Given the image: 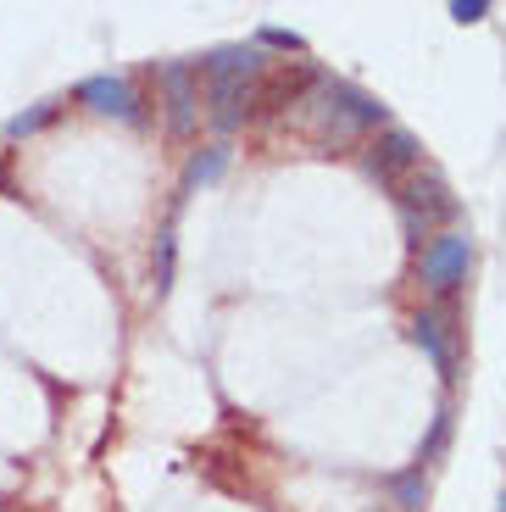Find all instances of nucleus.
<instances>
[{"label": "nucleus", "instance_id": "nucleus-14", "mask_svg": "<svg viewBox=\"0 0 506 512\" xmlns=\"http://www.w3.org/2000/svg\"><path fill=\"white\" fill-rule=\"evenodd\" d=\"M56 117V101H45V106H34V112H17L12 123H6V140H28V134H39V128Z\"/></svg>", "mask_w": 506, "mask_h": 512}, {"label": "nucleus", "instance_id": "nucleus-15", "mask_svg": "<svg viewBox=\"0 0 506 512\" xmlns=\"http://www.w3.org/2000/svg\"><path fill=\"white\" fill-rule=\"evenodd\" d=\"M256 45H267V51L306 56V39H301V34H290V28H256Z\"/></svg>", "mask_w": 506, "mask_h": 512}, {"label": "nucleus", "instance_id": "nucleus-11", "mask_svg": "<svg viewBox=\"0 0 506 512\" xmlns=\"http://www.w3.org/2000/svg\"><path fill=\"white\" fill-rule=\"evenodd\" d=\"M451 423H456L451 401H440V407H434V423H429V440L418 446V468H423V474H429L434 462H440V451L451 446Z\"/></svg>", "mask_w": 506, "mask_h": 512}, {"label": "nucleus", "instance_id": "nucleus-12", "mask_svg": "<svg viewBox=\"0 0 506 512\" xmlns=\"http://www.w3.org/2000/svg\"><path fill=\"white\" fill-rule=\"evenodd\" d=\"M173 273H178V234H173V229H162V234H156V262H151L156 295L173 290Z\"/></svg>", "mask_w": 506, "mask_h": 512}, {"label": "nucleus", "instance_id": "nucleus-2", "mask_svg": "<svg viewBox=\"0 0 506 512\" xmlns=\"http://www.w3.org/2000/svg\"><path fill=\"white\" fill-rule=\"evenodd\" d=\"M468 273H473V234L445 229V234H434V240L423 245L418 279H423L429 295H456L462 284H468Z\"/></svg>", "mask_w": 506, "mask_h": 512}, {"label": "nucleus", "instance_id": "nucleus-16", "mask_svg": "<svg viewBox=\"0 0 506 512\" xmlns=\"http://www.w3.org/2000/svg\"><path fill=\"white\" fill-rule=\"evenodd\" d=\"M451 17L462 28H473V23H484V17H490V0H451Z\"/></svg>", "mask_w": 506, "mask_h": 512}, {"label": "nucleus", "instance_id": "nucleus-13", "mask_svg": "<svg viewBox=\"0 0 506 512\" xmlns=\"http://www.w3.org/2000/svg\"><path fill=\"white\" fill-rule=\"evenodd\" d=\"M390 490H395V501H401L406 512H418V507H423V496H429V474H423L418 462H412L406 474H395V479H390Z\"/></svg>", "mask_w": 506, "mask_h": 512}, {"label": "nucleus", "instance_id": "nucleus-3", "mask_svg": "<svg viewBox=\"0 0 506 512\" xmlns=\"http://www.w3.org/2000/svg\"><path fill=\"white\" fill-rule=\"evenodd\" d=\"M395 212H406V218H418L423 229H445V223L462 218V201L451 195V184L440 179V173H429V167H418V173H406L401 184H395Z\"/></svg>", "mask_w": 506, "mask_h": 512}, {"label": "nucleus", "instance_id": "nucleus-8", "mask_svg": "<svg viewBox=\"0 0 506 512\" xmlns=\"http://www.w3.org/2000/svg\"><path fill=\"white\" fill-rule=\"evenodd\" d=\"M78 101L89 106V112H101V117H123V123H140V95H134V84H128L123 73H95L78 84Z\"/></svg>", "mask_w": 506, "mask_h": 512}, {"label": "nucleus", "instance_id": "nucleus-5", "mask_svg": "<svg viewBox=\"0 0 506 512\" xmlns=\"http://www.w3.org/2000/svg\"><path fill=\"white\" fill-rule=\"evenodd\" d=\"M367 179H379L384 190H395V184L406 179V173H418L423 167V140L412 134V128H379V140L367 145Z\"/></svg>", "mask_w": 506, "mask_h": 512}, {"label": "nucleus", "instance_id": "nucleus-17", "mask_svg": "<svg viewBox=\"0 0 506 512\" xmlns=\"http://www.w3.org/2000/svg\"><path fill=\"white\" fill-rule=\"evenodd\" d=\"M501 512H506V496H501Z\"/></svg>", "mask_w": 506, "mask_h": 512}, {"label": "nucleus", "instance_id": "nucleus-6", "mask_svg": "<svg viewBox=\"0 0 506 512\" xmlns=\"http://www.w3.org/2000/svg\"><path fill=\"white\" fill-rule=\"evenodd\" d=\"M317 78L323 73L312 62H273L262 73V84H256V112H290V106H301L317 90Z\"/></svg>", "mask_w": 506, "mask_h": 512}, {"label": "nucleus", "instance_id": "nucleus-7", "mask_svg": "<svg viewBox=\"0 0 506 512\" xmlns=\"http://www.w3.org/2000/svg\"><path fill=\"white\" fill-rule=\"evenodd\" d=\"M156 84H162V101H167V128H173V134H190L195 117H201V78H195V62L156 67Z\"/></svg>", "mask_w": 506, "mask_h": 512}, {"label": "nucleus", "instance_id": "nucleus-10", "mask_svg": "<svg viewBox=\"0 0 506 512\" xmlns=\"http://www.w3.org/2000/svg\"><path fill=\"white\" fill-rule=\"evenodd\" d=\"M228 162H234V151H228V145H206V151L190 162V173H184V190H201V184H217V179L228 173Z\"/></svg>", "mask_w": 506, "mask_h": 512}, {"label": "nucleus", "instance_id": "nucleus-1", "mask_svg": "<svg viewBox=\"0 0 506 512\" xmlns=\"http://www.w3.org/2000/svg\"><path fill=\"white\" fill-rule=\"evenodd\" d=\"M301 106L317 112V134L323 140H356V134H373V128H390V106L379 95H367L351 78H317V90Z\"/></svg>", "mask_w": 506, "mask_h": 512}, {"label": "nucleus", "instance_id": "nucleus-4", "mask_svg": "<svg viewBox=\"0 0 506 512\" xmlns=\"http://www.w3.org/2000/svg\"><path fill=\"white\" fill-rule=\"evenodd\" d=\"M412 346L434 362V373H440L445 390L462 379V329H456L451 307H423L418 318H412Z\"/></svg>", "mask_w": 506, "mask_h": 512}, {"label": "nucleus", "instance_id": "nucleus-9", "mask_svg": "<svg viewBox=\"0 0 506 512\" xmlns=\"http://www.w3.org/2000/svg\"><path fill=\"white\" fill-rule=\"evenodd\" d=\"M267 67L273 62H267L262 45H223V51L195 62V78H206V84H217V78H262Z\"/></svg>", "mask_w": 506, "mask_h": 512}]
</instances>
